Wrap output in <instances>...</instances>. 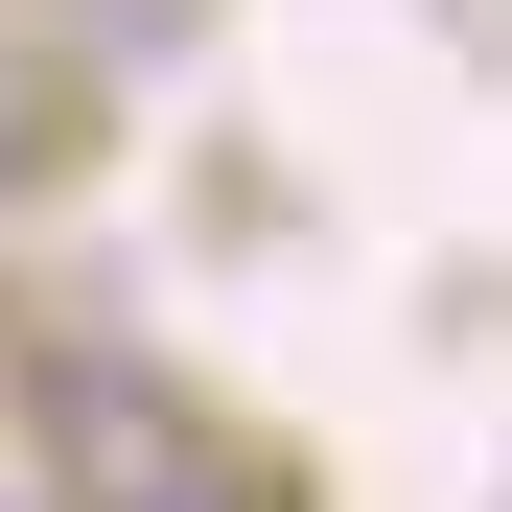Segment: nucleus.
<instances>
[{
    "instance_id": "nucleus-2",
    "label": "nucleus",
    "mask_w": 512,
    "mask_h": 512,
    "mask_svg": "<svg viewBox=\"0 0 512 512\" xmlns=\"http://www.w3.org/2000/svg\"><path fill=\"white\" fill-rule=\"evenodd\" d=\"M70 140H94V94H70V47H24V24H0V210H24V187H47Z\"/></svg>"
},
{
    "instance_id": "nucleus-1",
    "label": "nucleus",
    "mask_w": 512,
    "mask_h": 512,
    "mask_svg": "<svg viewBox=\"0 0 512 512\" xmlns=\"http://www.w3.org/2000/svg\"><path fill=\"white\" fill-rule=\"evenodd\" d=\"M94 512H303V466H280V443H233V419H187V443H163L140 489H94Z\"/></svg>"
},
{
    "instance_id": "nucleus-3",
    "label": "nucleus",
    "mask_w": 512,
    "mask_h": 512,
    "mask_svg": "<svg viewBox=\"0 0 512 512\" xmlns=\"http://www.w3.org/2000/svg\"><path fill=\"white\" fill-rule=\"evenodd\" d=\"M0 512H70V489H24V466H0Z\"/></svg>"
}]
</instances>
